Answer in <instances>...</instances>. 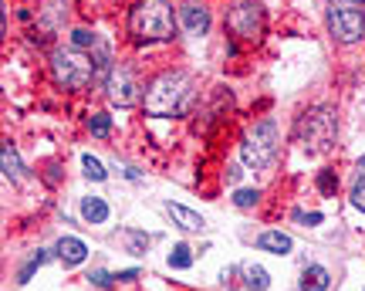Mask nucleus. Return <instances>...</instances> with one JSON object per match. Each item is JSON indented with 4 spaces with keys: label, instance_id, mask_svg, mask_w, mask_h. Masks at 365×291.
<instances>
[{
    "label": "nucleus",
    "instance_id": "nucleus-1",
    "mask_svg": "<svg viewBox=\"0 0 365 291\" xmlns=\"http://www.w3.org/2000/svg\"><path fill=\"white\" fill-rule=\"evenodd\" d=\"M190 102H193V78L186 71H163L149 81L143 108L156 119H173V116H182Z\"/></svg>",
    "mask_w": 365,
    "mask_h": 291
},
{
    "label": "nucleus",
    "instance_id": "nucleus-2",
    "mask_svg": "<svg viewBox=\"0 0 365 291\" xmlns=\"http://www.w3.org/2000/svg\"><path fill=\"white\" fill-rule=\"evenodd\" d=\"M129 34L135 44H163L176 38V17L166 0H135L129 11Z\"/></svg>",
    "mask_w": 365,
    "mask_h": 291
},
{
    "label": "nucleus",
    "instance_id": "nucleus-3",
    "mask_svg": "<svg viewBox=\"0 0 365 291\" xmlns=\"http://www.w3.org/2000/svg\"><path fill=\"white\" fill-rule=\"evenodd\" d=\"M339 139V116L335 108L328 106H314L308 112H301L294 122V143L308 153V156H322L328 153Z\"/></svg>",
    "mask_w": 365,
    "mask_h": 291
},
{
    "label": "nucleus",
    "instance_id": "nucleus-4",
    "mask_svg": "<svg viewBox=\"0 0 365 291\" xmlns=\"http://www.w3.org/2000/svg\"><path fill=\"white\" fill-rule=\"evenodd\" d=\"M51 75L54 81L68 88V92H81L95 81V58L81 51V48H54L51 51Z\"/></svg>",
    "mask_w": 365,
    "mask_h": 291
},
{
    "label": "nucleus",
    "instance_id": "nucleus-5",
    "mask_svg": "<svg viewBox=\"0 0 365 291\" xmlns=\"http://www.w3.org/2000/svg\"><path fill=\"white\" fill-rule=\"evenodd\" d=\"M277 146H281L277 143V122L261 119L240 139V159L250 170H271L274 159H277Z\"/></svg>",
    "mask_w": 365,
    "mask_h": 291
},
{
    "label": "nucleus",
    "instance_id": "nucleus-6",
    "mask_svg": "<svg viewBox=\"0 0 365 291\" xmlns=\"http://www.w3.org/2000/svg\"><path fill=\"white\" fill-rule=\"evenodd\" d=\"M105 92H108V102L118 108H132L145 98L143 81H139L132 65H112L108 78H105Z\"/></svg>",
    "mask_w": 365,
    "mask_h": 291
},
{
    "label": "nucleus",
    "instance_id": "nucleus-7",
    "mask_svg": "<svg viewBox=\"0 0 365 291\" xmlns=\"http://www.w3.org/2000/svg\"><path fill=\"white\" fill-rule=\"evenodd\" d=\"M328 31L341 41V44H355L365 34V11L345 0H331L328 4Z\"/></svg>",
    "mask_w": 365,
    "mask_h": 291
},
{
    "label": "nucleus",
    "instance_id": "nucleus-8",
    "mask_svg": "<svg viewBox=\"0 0 365 291\" xmlns=\"http://www.w3.org/2000/svg\"><path fill=\"white\" fill-rule=\"evenodd\" d=\"M227 31L234 34L237 41H247V44H257L264 34V11L257 0H240L234 11L227 14Z\"/></svg>",
    "mask_w": 365,
    "mask_h": 291
},
{
    "label": "nucleus",
    "instance_id": "nucleus-9",
    "mask_svg": "<svg viewBox=\"0 0 365 291\" xmlns=\"http://www.w3.org/2000/svg\"><path fill=\"white\" fill-rule=\"evenodd\" d=\"M176 21H180V27L186 31V34H193V38H200V34H207L210 31V11L203 7V4H193V0L182 4Z\"/></svg>",
    "mask_w": 365,
    "mask_h": 291
},
{
    "label": "nucleus",
    "instance_id": "nucleus-10",
    "mask_svg": "<svg viewBox=\"0 0 365 291\" xmlns=\"http://www.w3.org/2000/svg\"><path fill=\"white\" fill-rule=\"evenodd\" d=\"M166 213L176 220V227H180V230H190V234H196V230H203V227H207L200 213L190 210V207H182V203H166Z\"/></svg>",
    "mask_w": 365,
    "mask_h": 291
},
{
    "label": "nucleus",
    "instance_id": "nucleus-11",
    "mask_svg": "<svg viewBox=\"0 0 365 291\" xmlns=\"http://www.w3.org/2000/svg\"><path fill=\"white\" fill-rule=\"evenodd\" d=\"M54 254H58L68 267H75V265H81V261L88 257V247H85L78 238H61L58 240V247H54Z\"/></svg>",
    "mask_w": 365,
    "mask_h": 291
},
{
    "label": "nucleus",
    "instance_id": "nucleus-12",
    "mask_svg": "<svg viewBox=\"0 0 365 291\" xmlns=\"http://www.w3.org/2000/svg\"><path fill=\"white\" fill-rule=\"evenodd\" d=\"M257 247L261 251H271V254H291V238L287 234H281V230H264L261 238H257Z\"/></svg>",
    "mask_w": 365,
    "mask_h": 291
},
{
    "label": "nucleus",
    "instance_id": "nucleus-13",
    "mask_svg": "<svg viewBox=\"0 0 365 291\" xmlns=\"http://www.w3.org/2000/svg\"><path fill=\"white\" fill-rule=\"evenodd\" d=\"M331 278H328V271L322 265H312L304 267V275H301V291H328Z\"/></svg>",
    "mask_w": 365,
    "mask_h": 291
},
{
    "label": "nucleus",
    "instance_id": "nucleus-14",
    "mask_svg": "<svg viewBox=\"0 0 365 291\" xmlns=\"http://www.w3.org/2000/svg\"><path fill=\"white\" fill-rule=\"evenodd\" d=\"M81 217L88 224H105L108 220V203L102 197H85L81 200Z\"/></svg>",
    "mask_w": 365,
    "mask_h": 291
},
{
    "label": "nucleus",
    "instance_id": "nucleus-15",
    "mask_svg": "<svg viewBox=\"0 0 365 291\" xmlns=\"http://www.w3.org/2000/svg\"><path fill=\"white\" fill-rule=\"evenodd\" d=\"M0 163H4V176H7V180H21V176H24V166H21V156H17L14 146H4V149H0Z\"/></svg>",
    "mask_w": 365,
    "mask_h": 291
},
{
    "label": "nucleus",
    "instance_id": "nucleus-16",
    "mask_svg": "<svg viewBox=\"0 0 365 291\" xmlns=\"http://www.w3.org/2000/svg\"><path fill=\"white\" fill-rule=\"evenodd\" d=\"M240 271H244V278L250 281V288H254V291H267V285H271V275H267L261 265H244Z\"/></svg>",
    "mask_w": 365,
    "mask_h": 291
},
{
    "label": "nucleus",
    "instance_id": "nucleus-17",
    "mask_svg": "<svg viewBox=\"0 0 365 291\" xmlns=\"http://www.w3.org/2000/svg\"><path fill=\"white\" fill-rule=\"evenodd\" d=\"M352 203L355 210L365 213V156L359 159V166H355V186H352Z\"/></svg>",
    "mask_w": 365,
    "mask_h": 291
},
{
    "label": "nucleus",
    "instance_id": "nucleus-18",
    "mask_svg": "<svg viewBox=\"0 0 365 291\" xmlns=\"http://www.w3.org/2000/svg\"><path fill=\"white\" fill-rule=\"evenodd\" d=\"M108 129H112V119H108L105 112H95V116L88 119V133H91V136L105 139V136H108Z\"/></svg>",
    "mask_w": 365,
    "mask_h": 291
},
{
    "label": "nucleus",
    "instance_id": "nucleus-19",
    "mask_svg": "<svg viewBox=\"0 0 365 291\" xmlns=\"http://www.w3.org/2000/svg\"><path fill=\"white\" fill-rule=\"evenodd\" d=\"M81 166H85V176H88V180H95V183H102L105 176H108V173H105V166L95 156H81Z\"/></svg>",
    "mask_w": 365,
    "mask_h": 291
},
{
    "label": "nucleus",
    "instance_id": "nucleus-20",
    "mask_svg": "<svg viewBox=\"0 0 365 291\" xmlns=\"http://www.w3.org/2000/svg\"><path fill=\"white\" fill-rule=\"evenodd\" d=\"M190 265H193V251L186 244H176L170 254V267H190Z\"/></svg>",
    "mask_w": 365,
    "mask_h": 291
},
{
    "label": "nucleus",
    "instance_id": "nucleus-21",
    "mask_svg": "<svg viewBox=\"0 0 365 291\" xmlns=\"http://www.w3.org/2000/svg\"><path fill=\"white\" fill-rule=\"evenodd\" d=\"M257 200H261V193H257V190H237V193H234V203L240 207V210H247V207H254Z\"/></svg>",
    "mask_w": 365,
    "mask_h": 291
},
{
    "label": "nucleus",
    "instance_id": "nucleus-22",
    "mask_svg": "<svg viewBox=\"0 0 365 291\" xmlns=\"http://www.w3.org/2000/svg\"><path fill=\"white\" fill-rule=\"evenodd\" d=\"M44 261H48V254H44V251H38V254H34V257H31V261H27V265L21 267V281H27V278H31V275H34V271H38V267L44 265Z\"/></svg>",
    "mask_w": 365,
    "mask_h": 291
},
{
    "label": "nucleus",
    "instance_id": "nucleus-23",
    "mask_svg": "<svg viewBox=\"0 0 365 291\" xmlns=\"http://www.w3.org/2000/svg\"><path fill=\"white\" fill-rule=\"evenodd\" d=\"M318 190H322V193H325V197H331V193H335V190H339V180H335V173H322V176H318Z\"/></svg>",
    "mask_w": 365,
    "mask_h": 291
},
{
    "label": "nucleus",
    "instance_id": "nucleus-24",
    "mask_svg": "<svg viewBox=\"0 0 365 291\" xmlns=\"http://www.w3.org/2000/svg\"><path fill=\"white\" fill-rule=\"evenodd\" d=\"M71 41H75V48H81V51L98 44V38H95V34H88V31H71Z\"/></svg>",
    "mask_w": 365,
    "mask_h": 291
},
{
    "label": "nucleus",
    "instance_id": "nucleus-25",
    "mask_svg": "<svg viewBox=\"0 0 365 291\" xmlns=\"http://www.w3.org/2000/svg\"><path fill=\"white\" fill-rule=\"evenodd\" d=\"M88 281H95V285H98V288H108V285H112V281H115V278H112V275H108V271H95V275H91Z\"/></svg>",
    "mask_w": 365,
    "mask_h": 291
},
{
    "label": "nucleus",
    "instance_id": "nucleus-26",
    "mask_svg": "<svg viewBox=\"0 0 365 291\" xmlns=\"http://www.w3.org/2000/svg\"><path fill=\"white\" fill-rule=\"evenodd\" d=\"M298 220L301 224H322L325 217H322V213H298Z\"/></svg>",
    "mask_w": 365,
    "mask_h": 291
},
{
    "label": "nucleus",
    "instance_id": "nucleus-27",
    "mask_svg": "<svg viewBox=\"0 0 365 291\" xmlns=\"http://www.w3.org/2000/svg\"><path fill=\"white\" fill-rule=\"evenodd\" d=\"M129 238H132L135 247H149V238H143V234H129Z\"/></svg>",
    "mask_w": 365,
    "mask_h": 291
}]
</instances>
